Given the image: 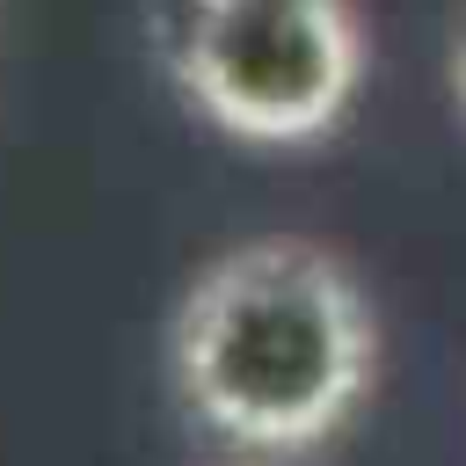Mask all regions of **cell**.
Segmentation results:
<instances>
[{
	"label": "cell",
	"instance_id": "3",
	"mask_svg": "<svg viewBox=\"0 0 466 466\" xmlns=\"http://www.w3.org/2000/svg\"><path fill=\"white\" fill-rule=\"evenodd\" d=\"M444 80H451V102H459V116H466V0H459V15H451V44H444Z\"/></svg>",
	"mask_w": 466,
	"mask_h": 466
},
{
	"label": "cell",
	"instance_id": "2",
	"mask_svg": "<svg viewBox=\"0 0 466 466\" xmlns=\"http://www.w3.org/2000/svg\"><path fill=\"white\" fill-rule=\"evenodd\" d=\"M175 80L240 146H313L364 87L357 0H182Z\"/></svg>",
	"mask_w": 466,
	"mask_h": 466
},
{
	"label": "cell",
	"instance_id": "1",
	"mask_svg": "<svg viewBox=\"0 0 466 466\" xmlns=\"http://www.w3.org/2000/svg\"><path fill=\"white\" fill-rule=\"evenodd\" d=\"M379 364L357 269L306 233H255L211 255L167 320L182 408L240 451L328 444Z\"/></svg>",
	"mask_w": 466,
	"mask_h": 466
}]
</instances>
